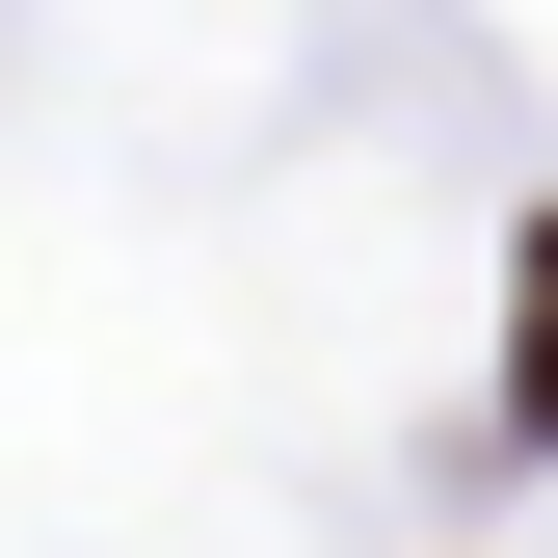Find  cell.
<instances>
[{
  "label": "cell",
  "mask_w": 558,
  "mask_h": 558,
  "mask_svg": "<svg viewBox=\"0 0 558 558\" xmlns=\"http://www.w3.org/2000/svg\"><path fill=\"white\" fill-rule=\"evenodd\" d=\"M506 426L558 452V240H532V345H506Z\"/></svg>",
  "instance_id": "1"
}]
</instances>
